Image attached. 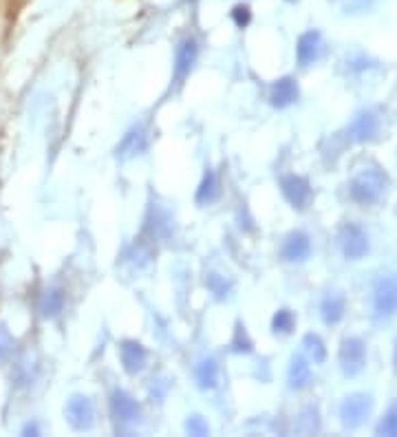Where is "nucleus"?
I'll list each match as a JSON object with an SVG mask.
<instances>
[{"instance_id": "412c9836", "label": "nucleus", "mask_w": 397, "mask_h": 437, "mask_svg": "<svg viewBox=\"0 0 397 437\" xmlns=\"http://www.w3.org/2000/svg\"><path fill=\"white\" fill-rule=\"evenodd\" d=\"M302 347H304V354L309 356V360L314 365H323L327 360V347L323 342L318 334H307L302 338Z\"/></svg>"}, {"instance_id": "6e6552de", "label": "nucleus", "mask_w": 397, "mask_h": 437, "mask_svg": "<svg viewBox=\"0 0 397 437\" xmlns=\"http://www.w3.org/2000/svg\"><path fill=\"white\" fill-rule=\"evenodd\" d=\"M198 60V42L194 36H186L179 40L177 49H175V67H173V78L175 84H183V80L192 73L194 65Z\"/></svg>"}, {"instance_id": "aec40b11", "label": "nucleus", "mask_w": 397, "mask_h": 437, "mask_svg": "<svg viewBox=\"0 0 397 437\" xmlns=\"http://www.w3.org/2000/svg\"><path fill=\"white\" fill-rule=\"evenodd\" d=\"M294 431L300 435H314L320 431V413L316 406H304V409L296 415Z\"/></svg>"}, {"instance_id": "f03ea898", "label": "nucleus", "mask_w": 397, "mask_h": 437, "mask_svg": "<svg viewBox=\"0 0 397 437\" xmlns=\"http://www.w3.org/2000/svg\"><path fill=\"white\" fill-rule=\"evenodd\" d=\"M373 411V398L369 394H351L340 404V422L342 429L358 431Z\"/></svg>"}, {"instance_id": "cd10ccee", "label": "nucleus", "mask_w": 397, "mask_h": 437, "mask_svg": "<svg viewBox=\"0 0 397 437\" xmlns=\"http://www.w3.org/2000/svg\"><path fill=\"white\" fill-rule=\"evenodd\" d=\"M210 290H212V294H217L219 298H225L227 292H230V285H227L219 274H212L210 276Z\"/></svg>"}, {"instance_id": "4468645a", "label": "nucleus", "mask_w": 397, "mask_h": 437, "mask_svg": "<svg viewBox=\"0 0 397 437\" xmlns=\"http://www.w3.org/2000/svg\"><path fill=\"white\" fill-rule=\"evenodd\" d=\"M323 53V36L316 29L311 32H304L300 38H298V44H296V60L300 67H309L314 65L316 60Z\"/></svg>"}, {"instance_id": "4be33fe9", "label": "nucleus", "mask_w": 397, "mask_h": 437, "mask_svg": "<svg viewBox=\"0 0 397 437\" xmlns=\"http://www.w3.org/2000/svg\"><path fill=\"white\" fill-rule=\"evenodd\" d=\"M40 309H42L44 316H47V318H53V316H58L60 311L65 309V292L62 290H49L47 294L42 296Z\"/></svg>"}, {"instance_id": "2eb2a0df", "label": "nucleus", "mask_w": 397, "mask_h": 437, "mask_svg": "<svg viewBox=\"0 0 397 437\" xmlns=\"http://www.w3.org/2000/svg\"><path fill=\"white\" fill-rule=\"evenodd\" d=\"M298 95H300L298 82L287 75V78H281V80H276L271 84L269 102H271V107H276V109H287L298 100Z\"/></svg>"}, {"instance_id": "39448f33", "label": "nucleus", "mask_w": 397, "mask_h": 437, "mask_svg": "<svg viewBox=\"0 0 397 437\" xmlns=\"http://www.w3.org/2000/svg\"><path fill=\"white\" fill-rule=\"evenodd\" d=\"M373 309L377 318H391L397 314V276L386 274L375 281Z\"/></svg>"}, {"instance_id": "1a4fd4ad", "label": "nucleus", "mask_w": 397, "mask_h": 437, "mask_svg": "<svg viewBox=\"0 0 397 437\" xmlns=\"http://www.w3.org/2000/svg\"><path fill=\"white\" fill-rule=\"evenodd\" d=\"M111 415L119 424H137L142 419V406L124 389H115L111 394Z\"/></svg>"}, {"instance_id": "f257e3e1", "label": "nucleus", "mask_w": 397, "mask_h": 437, "mask_svg": "<svg viewBox=\"0 0 397 437\" xmlns=\"http://www.w3.org/2000/svg\"><path fill=\"white\" fill-rule=\"evenodd\" d=\"M386 190V175H382L375 168L362 170L349 186L351 199L360 206H373L382 199V194Z\"/></svg>"}, {"instance_id": "a878e982", "label": "nucleus", "mask_w": 397, "mask_h": 437, "mask_svg": "<svg viewBox=\"0 0 397 437\" xmlns=\"http://www.w3.org/2000/svg\"><path fill=\"white\" fill-rule=\"evenodd\" d=\"M186 433H190V435H208L210 433L208 419L201 417V415H190L186 419Z\"/></svg>"}, {"instance_id": "f8f14e48", "label": "nucleus", "mask_w": 397, "mask_h": 437, "mask_svg": "<svg viewBox=\"0 0 397 437\" xmlns=\"http://www.w3.org/2000/svg\"><path fill=\"white\" fill-rule=\"evenodd\" d=\"M146 150H148V133L140 124V126H133L124 137H121V142L117 144V157L128 161V159L144 155Z\"/></svg>"}, {"instance_id": "6ab92c4d", "label": "nucleus", "mask_w": 397, "mask_h": 437, "mask_svg": "<svg viewBox=\"0 0 397 437\" xmlns=\"http://www.w3.org/2000/svg\"><path fill=\"white\" fill-rule=\"evenodd\" d=\"M221 194V184H219V177L215 170H208L203 175V182L198 184V190H196V203L198 206H210L219 199Z\"/></svg>"}, {"instance_id": "7c9ffc66", "label": "nucleus", "mask_w": 397, "mask_h": 437, "mask_svg": "<svg viewBox=\"0 0 397 437\" xmlns=\"http://www.w3.org/2000/svg\"><path fill=\"white\" fill-rule=\"evenodd\" d=\"M395 215H397V210H395Z\"/></svg>"}, {"instance_id": "ddd939ff", "label": "nucleus", "mask_w": 397, "mask_h": 437, "mask_svg": "<svg viewBox=\"0 0 397 437\" xmlns=\"http://www.w3.org/2000/svg\"><path fill=\"white\" fill-rule=\"evenodd\" d=\"M119 358H121V367H124V371L130 373V375H135V373H140L146 367L148 354H146L142 342H137V340H121L119 342Z\"/></svg>"}, {"instance_id": "f3484780", "label": "nucleus", "mask_w": 397, "mask_h": 437, "mask_svg": "<svg viewBox=\"0 0 397 437\" xmlns=\"http://www.w3.org/2000/svg\"><path fill=\"white\" fill-rule=\"evenodd\" d=\"M344 311H346V298L340 292H329L323 298V303H320V318H323L327 327L338 325L344 318Z\"/></svg>"}, {"instance_id": "9d476101", "label": "nucleus", "mask_w": 397, "mask_h": 437, "mask_svg": "<svg viewBox=\"0 0 397 437\" xmlns=\"http://www.w3.org/2000/svg\"><path fill=\"white\" fill-rule=\"evenodd\" d=\"M344 133L349 142H356V144L373 142L379 133V117L371 111H362L351 119V124L346 126Z\"/></svg>"}, {"instance_id": "bb28decb", "label": "nucleus", "mask_w": 397, "mask_h": 437, "mask_svg": "<svg viewBox=\"0 0 397 437\" xmlns=\"http://www.w3.org/2000/svg\"><path fill=\"white\" fill-rule=\"evenodd\" d=\"M232 20H234V25L236 27H248L250 25V20H252V11H250V7L248 5H236L234 9H232Z\"/></svg>"}, {"instance_id": "dca6fc26", "label": "nucleus", "mask_w": 397, "mask_h": 437, "mask_svg": "<svg viewBox=\"0 0 397 437\" xmlns=\"http://www.w3.org/2000/svg\"><path fill=\"white\" fill-rule=\"evenodd\" d=\"M314 380L311 375V365L309 360L302 354L292 356V363H289V371H287V384L292 391H304Z\"/></svg>"}, {"instance_id": "0eeeda50", "label": "nucleus", "mask_w": 397, "mask_h": 437, "mask_svg": "<svg viewBox=\"0 0 397 437\" xmlns=\"http://www.w3.org/2000/svg\"><path fill=\"white\" fill-rule=\"evenodd\" d=\"M65 415L73 431H90L95 426V406L86 396H73L65 406Z\"/></svg>"}, {"instance_id": "b1692460", "label": "nucleus", "mask_w": 397, "mask_h": 437, "mask_svg": "<svg viewBox=\"0 0 397 437\" xmlns=\"http://www.w3.org/2000/svg\"><path fill=\"white\" fill-rule=\"evenodd\" d=\"M375 433H377V435L397 437V402L389 406V411L384 413V417L379 419V424H377Z\"/></svg>"}, {"instance_id": "a211bd4d", "label": "nucleus", "mask_w": 397, "mask_h": 437, "mask_svg": "<svg viewBox=\"0 0 397 437\" xmlns=\"http://www.w3.org/2000/svg\"><path fill=\"white\" fill-rule=\"evenodd\" d=\"M194 382L201 391H212L219 386V363L212 356H206L196 363Z\"/></svg>"}, {"instance_id": "423d86ee", "label": "nucleus", "mask_w": 397, "mask_h": 437, "mask_svg": "<svg viewBox=\"0 0 397 437\" xmlns=\"http://www.w3.org/2000/svg\"><path fill=\"white\" fill-rule=\"evenodd\" d=\"M281 192L283 197L287 199V203L292 206L294 210H307L311 199H314V190L309 186V182L300 175H287L281 177Z\"/></svg>"}, {"instance_id": "c756f323", "label": "nucleus", "mask_w": 397, "mask_h": 437, "mask_svg": "<svg viewBox=\"0 0 397 437\" xmlns=\"http://www.w3.org/2000/svg\"><path fill=\"white\" fill-rule=\"evenodd\" d=\"M395 371H397V344H395Z\"/></svg>"}, {"instance_id": "9b49d317", "label": "nucleus", "mask_w": 397, "mask_h": 437, "mask_svg": "<svg viewBox=\"0 0 397 437\" xmlns=\"http://www.w3.org/2000/svg\"><path fill=\"white\" fill-rule=\"evenodd\" d=\"M281 256L287 263H304L311 256V238L307 232L296 230L292 234H287L281 248Z\"/></svg>"}, {"instance_id": "20e7f679", "label": "nucleus", "mask_w": 397, "mask_h": 437, "mask_svg": "<svg viewBox=\"0 0 397 437\" xmlns=\"http://www.w3.org/2000/svg\"><path fill=\"white\" fill-rule=\"evenodd\" d=\"M340 369L346 378H356L366 367V342L358 336H349L340 344Z\"/></svg>"}, {"instance_id": "7ed1b4c3", "label": "nucleus", "mask_w": 397, "mask_h": 437, "mask_svg": "<svg viewBox=\"0 0 397 437\" xmlns=\"http://www.w3.org/2000/svg\"><path fill=\"white\" fill-rule=\"evenodd\" d=\"M338 243L346 261H360L371 250L369 234H366L358 223H344L338 234Z\"/></svg>"}, {"instance_id": "5701e85b", "label": "nucleus", "mask_w": 397, "mask_h": 437, "mask_svg": "<svg viewBox=\"0 0 397 437\" xmlns=\"http://www.w3.org/2000/svg\"><path fill=\"white\" fill-rule=\"evenodd\" d=\"M296 327V316L292 309H278L271 318L274 334H292Z\"/></svg>"}, {"instance_id": "393cba45", "label": "nucleus", "mask_w": 397, "mask_h": 437, "mask_svg": "<svg viewBox=\"0 0 397 437\" xmlns=\"http://www.w3.org/2000/svg\"><path fill=\"white\" fill-rule=\"evenodd\" d=\"M232 351H236V354H250V351H252V340L248 338L245 327H241V325H238L236 331H234Z\"/></svg>"}, {"instance_id": "c85d7f7f", "label": "nucleus", "mask_w": 397, "mask_h": 437, "mask_svg": "<svg viewBox=\"0 0 397 437\" xmlns=\"http://www.w3.org/2000/svg\"><path fill=\"white\" fill-rule=\"evenodd\" d=\"M11 351V336L0 327V360H5Z\"/></svg>"}]
</instances>
